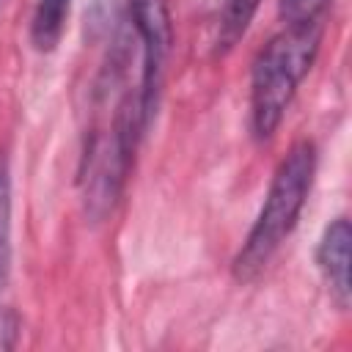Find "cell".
<instances>
[{"label":"cell","mask_w":352,"mask_h":352,"mask_svg":"<svg viewBox=\"0 0 352 352\" xmlns=\"http://www.w3.org/2000/svg\"><path fill=\"white\" fill-rule=\"evenodd\" d=\"M0 3H3V0H0Z\"/></svg>","instance_id":"obj_7"},{"label":"cell","mask_w":352,"mask_h":352,"mask_svg":"<svg viewBox=\"0 0 352 352\" xmlns=\"http://www.w3.org/2000/svg\"><path fill=\"white\" fill-rule=\"evenodd\" d=\"M72 0H36L30 16V44L38 52H52L63 36Z\"/></svg>","instance_id":"obj_4"},{"label":"cell","mask_w":352,"mask_h":352,"mask_svg":"<svg viewBox=\"0 0 352 352\" xmlns=\"http://www.w3.org/2000/svg\"><path fill=\"white\" fill-rule=\"evenodd\" d=\"M349 248H352V228L346 217H336L327 223L319 248H316V264L319 272L327 283L330 300L336 302V308L346 311L349 308V294H352V283H349Z\"/></svg>","instance_id":"obj_3"},{"label":"cell","mask_w":352,"mask_h":352,"mask_svg":"<svg viewBox=\"0 0 352 352\" xmlns=\"http://www.w3.org/2000/svg\"><path fill=\"white\" fill-rule=\"evenodd\" d=\"M314 176H316V146L311 140L292 143L272 173L264 204H261L239 253L234 256L231 272L239 283L256 280L267 270V264L275 258L280 245L289 239V234L294 231L300 212L311 195Z\"/></svg>","instance_id":"obj_1"},{"label":"cell","mask_w":352,"mask_h":352,"mask_svg":"<svg viewBox=\"0 0 352 352\" xmlns=\"http://www.w3.org/2000/svg\"><path fill=\"white\" fill-rule=\"evenodd\" d=\"M330 0H278V14L283 25H308L319 22V14Z\"/></svg>","instance_id":"obj_6"},{"label":"cell","mask_w":352,"mask_h":352,"mask_svg":"<svg viewBox=\"0 0 352 352\" xmlns=\"http://www.w3.org/2000/svg\"><path fill=\"white\" fill-rule=\"evenodd\" d=\"M261 0H223L220 22H217V38H214V52L226 55L231 52L239 38L248 33Z\"/></svg>","instance_id":"obj_5"},{"label":"cell","mask_w":352,"mask_h":352,"mask_svg":"<svg viewBox=\"0 0 352 352\" xmlns=\"http://www.w3.org/2000/svg\"><path fill=\"white\" fill-rule=\"evenodd\" d=\"M322 44V25H286L253 58L250 66V132L256 140H270L300 82L308 77Z\"/></svg>","instance_id":"obj_2"}]
</instances>
